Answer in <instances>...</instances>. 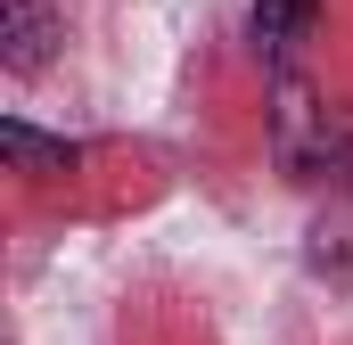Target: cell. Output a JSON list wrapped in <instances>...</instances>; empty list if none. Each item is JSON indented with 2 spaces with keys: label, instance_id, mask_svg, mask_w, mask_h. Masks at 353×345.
<instances>
[{
  "label": "cell",
  "instance_id": "cell-1",
  "mask_svg": "<svg viewBox=\"0 0 353 345\" xmlns=\"http://www.w3.org/2000/svg\"><path fill=\"white\" fill-rule=\"evenodd\" d=\"M50 41H58L50 0H0V58H8V75H33L50 58Z\"/></svg>",
  "mask_w": 353,
  "mask_h": 345
},
{
  "label": "cell",
  "instance_id": "cell-2",
  "mask_svg": "<svg viewBox=\"0 0 353 345\" xmlns=\"http://www.w3.org/2000/svg\"><path fill=\"white\" fill-rule=\"evenodd\" d=\"M0 148H8V165L17 172H66L83 148L74 140H50V132H33L25 115H0Z\"/></svg>",
  "mask_w": 353,
  "mask_h": 345
},
{
  "label": "cell",
  "instance_id": "cell-3",
  "mask_svg": "<svg viewBox=\"0 0 353 345\" xmlns=\"http://www.w3.org/2000/svg\"><path fill=\"white\" fill-rule=\"evenodd\" d=\"M312 8H321V0H255V41H263V50H296V41L312 33Z\"/></svg>",
  "mask_w": 353,
  "mask_h": 345
}]
</instances>
